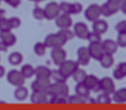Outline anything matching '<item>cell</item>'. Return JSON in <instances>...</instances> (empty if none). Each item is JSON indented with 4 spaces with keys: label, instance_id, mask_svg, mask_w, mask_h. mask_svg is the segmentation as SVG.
Instances as JSON below:
<instances>
[{
    "label": "cell",
    "instance_id": "6da1fadb",
    "mask_svg": "<svg viewBox=\"0 0 126 110\" xmlns=\"http://www.w3.org/2000/svg\"><path fill=\"white\" fill-rule=\"evenodd\" d=\"M66 43H67V41L59 31L58 33H51L44 39V44L46 45L47 49H52V48H57V46H64Z\"/></svg>",
    "mask_w": 126,
    "mask_h": 110
},
{
    "label": "cell",
    "instance_id": "7a4b0ae2",
    "mask_svg": "<svg viewBox=\"0 0 126 110\" xmlns=\"http://www.w3.org/2000/svg\"><path fill=\"white\" fill-rule=\"evenodd\" d=\"M47 95L49 96H54V95H58V96H67L69 94V88L68 85L66 84V81H58V82H54L51 84L50 88L47 89Z\"/></svg>",
    "mask_w": 126,
    "mask_h": 110
},
{
    "label": "cell",
    "instance_id": "3957f363",
    "mask_svg": "<svg viewBox=\"0 0 126 110\" xmlns=\"http://www.w3.org/2000/svg\"><path fill=\"white\" fill-rule=\"evenodd\" d=\"M79 66L80 65L78 64L77 60H72V59H65V60L63 61L59 66H58V68H59V71H60L68 79L69 76H72V74L75 71H77L78 68H79Z\"/></svg>",
    "mask_w": 126,
    "mask_h": 110
},
{
    "label": "cell",
    "instance_id": "277c9868",
    "mask_svg": "<svg viewBox=\"0 0 126 110\" xmlns=\"http://www.w3.org/2000/svg\"><path fill=\"white\" fill-rule=\"evenodd\" d=\"M6 79L12 86H15V87L23 86L24 82H26V78L22 75V73L20 72L19 70H11L7 73Z\"/></svg>",
    "mask_w": 126,
    "mask_h": 110
},
{
    "label": "cell",
    "instance_id": "5b68a950",
    "mask_svg": "<svg viewBox=\"0 0 126 110\" xmlns=\"http://www.w3.org/2000/svg\"><path fill=\"white\" fill-rule=\"evenodd\" d=\"M44 9V16H45L46 20H54L59 14H60V8H59V4L56 2V1H51V2H47L45 5V7L43 8Z\"/></svg>",
    "mask_w": 126,
    "mask_h": 110
},
{
    "label": "cell",
    "instance_id": "8992f818",
    "mask_svg": "<svg viewBox=\"0 0 126 110\" xmlns=\"http://www.w3.org/2000/svg\"><path fill=\"white\" fill-rule=\"evenodd\" d=\"M102 16V13H101V5L98 4H92L89 5L86 9H84V18L90 21V22H94L95 20L99 19Z\"/></svg>",
    "mask_w": 126,
    "mask_h": 110
},
{
    "label": "cell",
    "instance_id": "52a82bcc",
    "mask_svg": "<svg viewBox=\"0 0 126 110\" xmlns=\"http://www.w3.org/2000/svg\"><path fill=\"white\" fill-rule=\"evenodd\" d=\"M50 56H51V60L53 61V64L56 66H59L65 59H67V52L65 49H63V46L52 48Z\"/></svg>",
    "mask_w": 126,
    "mask_h": 110
},
{
    "label": "cell",
    "instance_id": "ba28073f",
    "mask_svg": "<svg viewBox=\"0 0 126 110\" xmlns=\"http://www.w3.org/2000/svg\"><path fill=\"white\" fill-rule=\"evenodd\" d=\"M31 89L37 92H47L51 86V79L50 78H36L31 82Z\"/></svg>",
    "mask_w": 126,
    "mask_h": 110
},
{
    "label": "cell",
    "instance_id": "9c48e42d",
    "mask_svg": "<svg viewBox=\"0 0 126 110\" xmlns=\"http://www.w3.org/2000/svg\"><path fill=\"white\" fill-rule=\"evenodd\" d=\"M90 59L92 57L89 55L87 46H80L77 50V61L80 66H87L90 63Z\"/></svg>",
    "mask_w": 126,
    "mask_h": 110
},
{
    "label": "cell",
    "instance_id": "30bf717a",
    "mask_svg": "<svg viewBox=\"0 0 126 110\" xmlns=\"http://www.w3.org/2000/svg\"><path fill=\"white\" fill-rule=\"evenodd\" d=\"M99 91L107 93V94H112L116 91V86H115V81L112 78L109 76H104L102 79H99Z\"/></svg>",
    "mask_w": 126,
    "mask_h": 110
},
{
    "label": "cell",
    "instance_id": "8fae6325",
    "mask_svg": "<svg viewBox=\"0 0 126 110\" xmlns=\"http://www.w3.org/2000/svg\"><path fill=\"white\" fill-rule=\"evenodd\" d=\"M56 21V26L59 29H65V28H71L73 26V20L72 16L66 13H60L59 15L54 19Z\"/></svg>",
    "mask_w": 126,
    "mask_h": 110
},
{
    "label": "cell",
    "instance_id": "7c38bea8",
    "mask_svg": "<svg viewBox=\"0 0 126 110\" xmlns=\"http://www.w3.org/2000/svg\"><path fill=\"white\" fill-rule=\"evenodd\" d=\"M83 84L90 92H94V93L101 92L99 91V79L94 74H87Z\"/></svg>",
    "mask_w": 126,
    "mask_h": 110
},
{
    "label": "cell",
    "instance_id": "4fadbf2b",
    "mask_svg": "<svg viewBox=\"0 0 126 110\" xmlns=\"http://www.w3.org/2000/svg\"><path fill=\"white\" fill-rule=\"evenodd\" d=\"M89 29H88V26L84 22H78L73 26V33H74V36L80 39H86L87 38V35L89 33Z\"/></svg>",
    "mask_w": 126,
    "mask_h": 110
},
{
    "label": "cell",
    "instance_id": "5bb4252c",
    "mask_svg": "<svg viewBox=\"0 0 126 110\" xmlns=\"http://www.w3.org/2000/svg\"><path fill=\"white\" fill-rule=\"evenodd\" d=\"M87 48L92 59H95V60H98L99 58L102 57V55L104 53V50L102 48L101 43H89V45Z\"/></svg>",
    "mask_w": 126,
    "mask_h": 110
},
{
    "label": "cell",
    "instance_id": "9a60e30c",
    "mask_svg": "<svg viewBox=\"0 0 126 110\" xmlns=\"http://www.w3.org/2000/svg\"><path fill=\"white\" fill-rule=\"evenodd\" d=\"M30 101L35 104H44L49 103V95L46 92H37L32 91V94L30 95Z\"/></svg>",
    "mask_w": 126,
    "mask_h": 110
},
{
    "label": "cell",
    "instance_id": "2e32d148",
    "mask_svg": "<svg viewBox=\"0 0 126 110\" xmlns=\"http://www.w3.org/2000/svg\"><path fill=\"white\" fill-rule=\"evenodd\" d=\"M118 12H119V7L113 4H111V2L105 1L103 5H101V13L105 18H110V16L115 15L116 13H118Z\"/></svg>",
    "mask_w": 126,
    "mask_h": 110
},
{
    "label": "cell",
    "instance_id": "e0dca14e",
    "mask_svg": "<svg viewBox=\"0 0 126 110\" xmlns=\"http://www.w3.org/2000/svg\"><path fill=\"white\" fill-rule=\"evenodd\" d=\"M0 41L9 46H13L16 43V35L13 34L12 30H5V31H0Z\"/></svg>",
    "mask_w": 126,
    "mask_h": 110
},
{
    "label": "cell",
    "instance_id": "ac0fdd59",
    "mask_svg": "<svg viewBox=\"0 0 126 110\" xmlns=\"http://www.w3.org/2000/svg\"><path fill=\"white\" fill-rule=\"evenodd\" d=\"M101 44H102V48H103V50H104V52H105V53L115 55V53L117 52V50H118V45H117L116 41L111 39V38L102 39Z\"/></svg>",
    "mask_w": 126,
    "mask_h": 110
},
{
    "label": "cell",
    "instance_id": "d6986e66",
    "mask_svg": "<svg viewBox=\"0 0 126 110\" xmlns=\"http://www.w3.org/2000/svg\"><path fill=\"white\" fill-rule=\"evenodd\" d=\"M93 30L98 33V34L103 35L105 34L108 30H109V24L105 20H102V19H97L93 22Z\"/></svg>",
    "mask_w": 126,
    "mask_h": 110
},
{
    "label": "cell",
    "instance_id": "ffe728a7",
    "mask_svg": "<svg viewBox=\"0 0 126 110\" xmlns=\"http://www.w3.org/2000/svg\"><path fill=\"white\" fill-rule=\"evenodd\" d=\"M75 94L79 95L81 99H83L86 102L89 101V99H90V91L84 86L83 82L77 84V86H75Z\"/></svg>",
    "mask_w": 126,
    "mask_h": 110
},
{
    "label": "cell",
    "instance_id": "44dd1931",
    "mask_svg": "<svg viewBox=\"0 0 126 110\" xmlns=\"http://www.w3.org/2000/svg\"><path fill=\"white\" fill-rule=\"evenodd\" d=\"M112 101L116 103H126V87L119 88L112 93Z\"/></svg>",
    "mask_w": 126,
    "mask_h": 110
},
{
    "label": "cell",
    "instance_id": "7402d4cb",
    "mask_svg": "<svg viewBox=\"0 0 126 110\" xmlns=\"http://www.w3.org/2000/svg\"><path fill=\"white\" fill-rule=\"evenodd\" d=\"M99 64L103 68H110L112 67V65L115 63V59H113V55H110V53H105L104 52L102 55V57L98 59Z\"/></svg>",
    "mask_w": 126,
    "mask_h": 110
},
{
    "label": "cell",
    "instance_id": "603a6c76",
    "mask_svg": "<svg viewBox=\"0 0 126 110\" xmlns=\"http://www.w3.org/2000/svg\"><path fill=\"white\" fill-rule=\"evenodd\" d=\"M28 95H29V91H28L27 87H24V85L16 87L15 91H14V97L17 101H24L28 97Z\"/></svg>",
    "mask_w": 126,
    "mask_h": 110
},
{
    "label": "cell",
    "instance_id": "cb8c5ba5",
    "mask_svg": "<svg viewBox=\"0 0 126 110\" xmlns=\"http://www.w3.org/2000/svg\"><path fill=\"white\" fill-rule=\"evenodd\" d=\"M51 75V70L45 65H39L35 67V75L36 78H50Z\"/></svg>",
    "mask_w": 126,
    "mask_h": 110
},
{
    "label": "cell",
    "instance_id": "d4e9b609",
    "mask_svg": "<svg viewBox=\"0 0 126 110\" xmlns=\"http://www.w3.org/2000/svg\"><path fill=\"white\" fill-rule=\"evenodd\" d=\"M23 61V56L22 53L17 52V51H14L12 52L9 56H8V63L12 65V66H19V65L22 64Z\"/></svg>",
    "mask_w": 126,
    "mask_h": 110
},
{
    "label": "cell",
    "instance_id": "484cf974",
    "mask_svg": "<svg viewBox=\"0 0 126 110\" xmlns=\"http://www.w3.org/2000/svg\"><path fill=\"white\" fill-rule=\"evenodd\" d=\"M20 72L22 73V75L26 79H29V78H32L35 75V67H32L30 64H24L21 66Z\"/></svg>",
    "mask_w": 126,
    "mask_h": 110
},
{
    "label": "cell",
    "instance_id": "4316f807",
    "mask_svg": "<svg viewBox=\"0 0 126 110\" xmlns=\"http://www.w3.org/2000/svg\"><path fill=\"white\" fill-rule=\"evenodd\" d=\"M86 76H87V72L84 71L83 68H78L75 72L72 74V78L73 80L77 82V84H80V82H83L84 79H86Z\"/></svg>",
    "mask_w": 126,
    "mask_h": 110
},
{
    "label": "cell",
    "instance_id": "83f0119b",
    "mask_svg": "<svg viewBox=\"0 0 126 110\" xmlns=\"http://www.w3.org/2000/svg\"><path fill=\"white\" fill-rule=\"evenodd\" d=\"M50 79H52L54 82H58V81H67V78L59 71V68H57V70H51Z\"/></svg>",
    "mask_w": 126,
    "mask_h": 110
},
{
    "label": "cell",
    "instance_id": "f1b7e54d",
    "mask_svg": "<svg viewBox=\"0 0 126 110\" xmlns=\"http://www.w3.org/2000/svg\"><path fill=\"white\" fill-rule=\"evenodd\" d=\"M111 95L110 94H107V93H101V94L97 95V97H96V102L99 103V104H110L112 102V99L110 97Z\"/></svg>",
    "mask_w": 126,
    "mask_h": 110
},
{
    "label": "cell",
    "instance_id": "f546056e",
    "mask_svg": "<svg viewBox=\"0 0 126 110\" xmlns=\"http://www.w3.org/2000/svg\"><path fill=\"white\" fill-rule=\"evenodd\" d=\"M46 45L44 44V42H37L35 43L34 45V52L35 55H37V56H39V57H42V56H44L46 52Z\"/></svg>",
    "mask_w": 126,
    "mask_h": 110
},
{
    "label": "cell",
    "instance_id": "4dcf8cb0",
    "mask_svg": "<svg viewBox=\"0 0 126 110\" xmlns=\"http://www.w3.org/2000/svg\"><path fill=\"white\" fill-rule=\"evenodd\" d=\"M87 39L89 43H101L102 42V35L96 33V31H89L87 35Z\"/></svg>",
    "mask_w": 126,
    "mask_h": 110
},
{
    "label": "cell",
    "instance_id": "1f68e13d",
    "mask_svg": "<svg viewBox=\"0 0 126 110\" xmlns=\"http://www.w3.org/2000/svg\"><path fill=\"white\" fill-rule=\"evenodd\" d=\"M32 16H34V19L38 20H44L45 19V16H44V9L42 7H39V6H36V7L32 9Z\"/></svg>",
    "mask_w": 126,
    "mask_h": 110
},
{
    "label": "cell",
    "instance_id": "d6a6232c",
    "mask_svg": "<svg viewBox=\"0 0 126 110\" xmlns=\"http://www.w3.org/2000/svg\"><path fill=\"white\" fill-rule=\"evenodd\" d=\"M83 99H81L79 95L74 94V95H67V103H72V104H81V103H84Z\"/></svg>",
    "mask_w": 126,
    "mask_h": 110
},
{
    "label": "cell",
    "instance_id": "836d02e7",
    "mask_svg": "<svg viewBox=\"0 0 126 110\" xmlns=\"http://www.w3.org/2000/svg\"><path fill=\"white\" fill-rule=\"evenodd\" d=\"M83 11V6L80 2H71V15L80 14Z\"/></svg>",
    "mask_w": 126,
    "mask_h": 110
},
{
    "label": "cell",
    "instance_id": "e575fe53",
    "mask_svg": "<svg viewBox=\"0 0 126 110\" xmlns=\"http://www.w3.org/2000/svg\"><path fill=\"white\" fill-rule=\"evenodd\" d=\"M59 33H60L64 37H65V39L68 42V41H72L73 38L75 37L74 36V33H73V30H71V28H65V29H59Z\"/></svg>",
    "mask_w": 126,
    "mask_h": 110
},
{
    "label": "cell",
    "instance_id": "d590c367",
    "mask_svg": "<svg viewBox=\"0 0 126 110\" xmlns=\"http://www.w3.org/2000/svg\"><path fill=\"white\" fill-rule=\"evenodd\" d=\"M8 21H9L12 30H13V29H17V28H20V27H21V23H22V21H21V19H20L19 16H12V18L8 19Z\"/></svg>",
    "mask_w": 126,
    "mask_h": 110
},
{
    "label": "cell",
    "instance_id": "8d00e7d4",
    "mask_svg": "<svg viewBox=\"0 0 126 110\" xmlns=\"http://www.w3.org/2000/svg\"><path fill=\"white\" fill-rule=\"evenodd\" d=\"M116 43H117L118 48H126V33L118 34L116 38Z\"/></svg>",
    "mask_w": 126,
    "mask_h": 110
},
{
    "label": "cell",
    "instance_id": "74e56055",
    "mask_svg": "<svg viewBox=\"0 0 126 110\" xmlns=\"http://www.w3.org/2000/svg\"><path fill=\"white\" fill-rule=\"evenodd\" d=\"M59 8H60V13H66V14L71 15V2L61 1L59 4Z\"/></svg>",
    "mask_w": 126,
    "mask_h": 110
},
{
    "label": "cell",
    "instance_id": "f35d334b",
    "mask_svg": "<svg viewBox=\"0 0 126 110\" xmlns=\"http://www.w3.org/2000/svg\"><path fill=\"white\" fill-rule=\"evenodd\" d=\"M116 31L118 33V34H122V33H126V20H122V21H119L115 27Z\"/></svg>",
    "mask_w": 126,
    "mask_h": 110
},
{
    "label": "cell",
    "instance_id": "ab89813d",
    "mask_svg": "<svg viewBox=\"0 0 126 110\" xmlns=\"http://www.w3.org/2000/svg\"><path fill=\"white\" fill-rule=\"evenodd\" d=\"M5 30H12L9 21H8V19H6V18L0 20V31H5Z\"/></svg>",
    "mask_w": 126,
    "mask_h": 110
},
{
    "label": "cell",
    "instance_id": "60d3db41",
    "mask_svg": "<svg viewBox=\"0 0 126 110\" xmlns=\"http://www.w3.org/2000/svg\"><path fill=\"white\" fill-rule=\"evenodd\" d=\"M112 76H113V79L115 80H123L124 78H125V75L123 74V72L119 70L118 67H116L115 70H113V72H112Z\"/></svg>",
    "mask_w": 126,
    "mask_h": 110
},
{
    "label": "cell",
    "instance_id": "b9f144b4",
    "mask_svg": "<svg viewBox=\"0 0 126 110\" xmlns=\"http://www.w3.org/2000/svg\"><path fill=\"white\" fill-rule=\"evenodd\" d=\"M5 2L13 8H17L21 5V0H5Z\"/></svg>",
    "mask_w": 126,
    "mask_h": 110
},
{
    "label": "cell",
    "instance_id": "7bdbcfd3",
    "mask_svg": "<svg viewBox=\"0 0 126 110\" xmlns=\"http://www.w3.org/2000/svg\"><path fill=\"white\" fill-rule=\"evenodd\" d=\"M117 67H118L119 70L123 72V74L126 76V61H122V63H119Z\"/></svg>",
    "mask_w": 126,
    "mask_h": 110
},
{
    "label": "cell",
    "instance_id": "ee69618b",
    "mask_svg": "<svg viewBox=\"0 0 126 110\" xmlns=\"http://www.w3.org/2000/svg\"><path fill=\"white\" fill-rule=\"evenodd\" d=\"M7 50H8V46L2 41H0V52H6Z\"/></svg>",
    "mask_w": 126,
    "mask_h": 110
},
{
    "label": "cell",
    "instance_id": "f6af8a7d",
    "mask_svg": "<svg viewBox=\"0 0 126 110\" xmlns=\"http://www.w3.org/2000/svg\"><path fill=\"white\" fill-rule=\"evenodd\" d=\"M108 2H111V4H113L116 5V6H118L119 8H120V5H122L123 2V0H107Z\"/></svg>",
    "mask_w": 126,
    "mask_h": 110
},
{
    "label": "cell",
    "instance_id": "bcb514c9",
    "mask_svg": "<svg viewBox=\"0 0 126 110\" xmlns=\"http://www.w3.org/2000/svg\"><path fill=\"white\" fill-rule=\"evenodd\" d=\"M5 72H6V71H5V67L0 65V79H1V78L5 75Z\"/></svg>",
    "mask_w": 126,
    "mask_h": 110
},
{
    "label": "cell",
    "instance_id": "7dc6e473",
    "mask_svg": "<svg viewBox=\"0 0 126 110\" xmlns=\"http://www.w3.org/2000/svg\"><path fill=\"white\" fill-rule=\"evenodd\" d=\"M119 11H120V12H123V13H124V14H125V15H126V6H125V5H120V8H119Z\"/></svg>",
    "mask_w": 126,
    "mask_h": 110
},
{
    "label": "cell",
    "instance_id": "c3c4849f",
    "mask_svg": "<svg viewBox=\"0 0 126 110\" xmlns=\"http://www.w3.org/2000/svg\"><path fill=\"white\" fill-rule=\"evenodd\" d=\"M5 18V11L4 9H1V8H0V20L1 19H4Z\"/></svg>",
    "mask_w": 126,
    "mask_h": 110
},
{
    "label": "cell",
    "instance_id": "681fc988",
    "mask_svg": "<svg viewBox=\"0 0 126 110\" xmlns=\"http://www.w3.org/2000/svg\"><path fill=\"white\" fill-rule=\"evenodd\" d=\"M29 1H32V2H42L44 0H29Z\"/></svg>",
    "mask_w": 126,
    "mask_h": 110
},
{
    "label": "cell",
    "instance_id": "f907efd6",
    "mask_svg": "<svg viewBox=\"0 0 126 110\" xmlns=\"http://www.w3.org/2000/svg\"><path fill=\"white\" fill-rule=\"evenodd\" d=\"M122 4H123V5H125V6H126V0H123V2H122Z\"/></svg>",
    "mask_w": 126,
    "mask_h": 110
},
{
    "label": "cell",
    "instance_id": "816d5d0a",
    "mask_svg": "<svg viewBox=\"0 0 126 110\" xmlns=\"http://www.w3.org/2000/svg\"><path fill=\"white\" fill-rule=\"evenodd\" d=\"M0 1H2V0H0Z\"/></svg>",
    "mask_w": 126,
    "mask_h": 110
},
{
    "label": "cell",
    "instance_id": "f5cc1de1",
    "mask_svg": "<svg viewBox=\"0 0 126 110\" xmlns=\"http://www.w3.org/2000/svg\"><path fill=\"white\" fill-rule=\"evenodd\" d=\"M2 1H5V0H2Z\"/></svg>",
    "mask_w": 126,
    "mask_h": 110
}]
</instances>
